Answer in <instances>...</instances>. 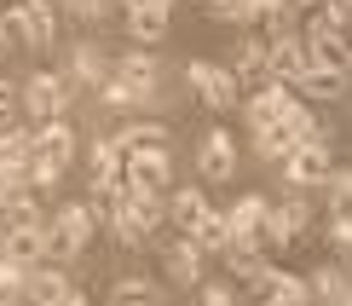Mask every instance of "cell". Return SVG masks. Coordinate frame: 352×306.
I'll return each mask as SVG.
<instances>
[{
    "label": "cell",
    "instance_id": "9c48e42d",
    "mask_svg": "<svg viewBox=\"0 0 352 306\" xmlns=\"http://www.w3.org/2000/svg\"><path fill=\"white\" fill-rule=\"evenodd\" d=\"M0 260H18V266H41L47 260V226H6L0 231Z\"/></svg>",
    "mask_w": 352,
    "mask_h": 306
},
{
    "label": "cell",
    "instance_id": "8fae6325",
    "mask_svg": "<svg viewBox=\"0 0 352 306\" xmlns=\"http://www.w3.org/2000/svg\"><path fill=\"white\" fill-rule=\"evenodd\" d=\"M266 47H272V76L277 81H300V69L312 64L306 58V41H300V29H283V35H266Z\"/></svg>",
    "mask_w": 352,
    "mask_h": 306
},
{
    "label": "cell",
    "instance_id": "484cf974",
    "mask_svg": "<svg viewBox=\"0 0 352 306\" xmlns=\"http://www.w3.org/2000/svg\"><path fill=\"white\" fill-rule=\"evenodd\" d=\"M324 191H329V220H352V168H329Z\"/></svg>",
    "mask_w": 352,
    "mask_h": 306
},
{
    "label": "cell",
    "instance_id": "ac0fdd59",
    "mask_svg": "<svg viewBox=\"0 0 352 306\" xmlns=\"http://www.w3.org/2000/svg\"><path fill=\"white\" fill-rule=\"evenodd\" d=\"M87 162H93V197H116V185H122V156H116V144L98 139Z\"/></svg>",
    "mask_w": 352,
    "mask_h": 306
},
{
    "label": "cell",
    "instance_id": "8d00e7d4",
    "mask_svg": "<svg viewBox=\"0 0 352 306\" xmlns=\"http://www.w3.org/2000/svg\"><path fill=\"white\" fill-rule=\"evenodd\" d=\"M64 306H93V300H87L81 289H69V295H64Z\"/></svg>",
    "mask_w": 352,
    "mask_h": 306
},
{
    "label": "cell",
    "instance_id": "d590c367",
    "mask_svg": "<svg viewBox=\"0 0 352 306\" xmlns=\"http://www.w3.org/2000/svg\"><path fill=\"white\" fill-rule=\"evenodd\" d=\"M6 47L12 41H6V23H0V76H6Z\"/></svg>",
    "mask_w": 352,
    "mask_h": 306
},
{
    "label": "cell",
    "instance_id": "8992f818",
    "mask_svg": "<svg viewBox=\"0 0 352 306\" xmlns=\"http://www.w3.org/2000/svg\"><path fill=\"white\" fill-rule=\"evenodd\" d=\"M243 289H248L254 306H312L306 300V278H295V272H283V266H260Z\"/></svg>",
    "mask_w": 352,
    "mask_h": 306
},
{
    "label": "cell",
    "instance_id": "7c38bea8",
    "mask_svg": "<svg viewBox=\"0 0 352 306\" xmlns=\"http://www.w3.org/2000/svg\"><path fill=\"white\" fill-rule=\"evenodd\" d=\"M110 76H116V81H122L127 93H133L139 105H144V98L156 93V58L144 52V47H133L127 58H116V64H110Z\"/></svg>",
    "mask_w": 352,
    "mask_h": 306
},
{
    "label": "cell",
    "instance_id": "cb8c5ba5",
    "mask_svg": "<svg viewBox=\"0 0 352 306\" xmlns=\"http://www.w3.org/2000/svg\"><path fill=\"white\" fill-rule=\"evenodd\" d=\"M190 243H197L202 254H219V249L231 243V231H226V214H219V208H208L197 226H190Z\"/></svg>",
    "mask_w": 352,
    "mask_h": 306
},
{
    "label": "cell",
    "instance_id": "f35d334b",
    "mask_svg": "<svg viewBox=\"0 0 352 306\" xmlns=\"http://www.w3.org/2000/svg\"><path fill=\"white\" fill-rule=\"evenodd\" d=\"M0 226H6V191H0Z\"/></svg>",
    "mask_w": 352,
    "mask_h": 306
},
{
    "label": "cell",
    "instance_id": "d6a6232c",
    "mask_svg": "<svg viewBox=\"0 0 352 306\" xmlns=\"http://www.w3.org/2000/svg\"><path fill=\"white\" fill-rule=\"evenodd\" d=\"M202 306H237V300H231L226 283H214V289H202Z\"/></svg>",
    "mask_w": 352,
    "mask_h": 306
},
{
    "label": "cell",
    "instance_id": "ab89813d",
    "mask_svg": "<svg viewBox=\"0 0 352 306\" xmlns=\"http://www.w3.org/2000/svg\"><path fill=\"white\" fill-rule=\"evenodd\" d=\"M127 306H151V300H127Z\"/></svg>",
    "mask_w": 352,
    "mask_h": 306
},
{
    "label": "cell",
    "instance_id": "74e56055",
    "mask_svg": "<svg viewBox=\"0 0 352 306\" xmlns=\"http://www.w3.org/2000/svg\"><path fill=\"white\" fill-rule=\"evenodd\" d=\"M341 76H346V81H352V47H346V69H341Z\"/></svg>",
    "mask_w": 352,
    "mask_h": 306
},
{
    "label": "cell",
    "instance_id": "7402d4cb",
    "mask_svg": "<svg viewBox=\"0 0 352 306\" xmlns=\"http://www.w3.org/2000/svg\"><path fill=\"white\" fill-rule=\"evenodd\" d=\"M69 76H76V81H87V87L98 93V87L110 81V58L98 52L93 41H81V47H76V58H69Z\"/></svg>",
    "mask_w": 352,
    "mask_h": 306
},
{
    "label": "cell",
    "instance_id": "603a6c76",
    "mask_svg": "<svg viewBox=\"0 0 352 306\" xmlns=\"http://www.w3.org/2000/svg\"><path fill=\"white\" fill-rule=\"evenodd\" d=\"M254 151L266 156V162H277V168H283V156L295 151V133L283 127V116H277V122H266V127H254Z\"/></svg>",
    "mask_w": 352,
    "mask_h": 306
},
{
    "label": "cell",
    "instance_id": "836d02e7",
    "mask_svg": "<svg viewBox=\"0 0 352 306\" xmlns=\"http://www.w3.org/2000/svg\"><path fill=\"white\" fill-rule=\"evenodd\" d=\"M12 105H18V98H12V87H6V76H0V127L12 122Z\"/></svg>",
    "mask_w": 352,
    "mask_h": 306
},
{
    "label": "cell",
    "instance_id": "5b68a950",
    "mask_svg": "<svg viewBox=\"0 0 352 306\" xmlns=\"http://www.w3.org/2000/svg\"><path fill=\"white\" fill-rule=\"evenodd\" d=\"M23 105H29V122H64V105H69V76L58 69H35L23 87Z\"/></svg>",
    "mask_w": 352,
    "mask_h": 306
},
{
    "label": "cell",
    "instance_id": "5bb4252c",
    "mask_svg": "<svg viewBox=\"0 0 352 306\" xmlns=\"http://www.w3.org/2000/svg\"><path fill=\"white\" fill-rule=\"evenodd\" d=\"M110 144H116L122 162H127V156H139V151H168V127H162V122H127Z\"/></svg>",
    "mask_w": 352,
    "mask_h": 306
},
{
    "label": "cell",
    "instance_id": "30bf717a",
    "mask_svg": "<svg viewBox=\"0 0 352 306\" xmlns=\"http://www.w3.org/2000/svg\"><path fill=\"white\" fill-rule=\"evenodd\" d=\"M197 168H202V179H231L237 173V139L226 127H208V139L197 151Z\"/></svg>",
    "mask_w": 352,
    "mask_h": 306
},
{
    "label": "cell",
    "instance_id": "ba28073f",
    "mask_svg": "<svg viewBox=\"0 0 352 306\" xmlns=\"http://www.w3.org/2000/svg\"><path fill=\"white\" fill-rule=\"evenodd\" d=\"M329 168H335L329 144H295V151L283 156V179L295 185V191H312V185H324V179H329Z\"/></svg>",
    "mask_w": 352,
    "mask_h": 306
},
{
    "label": "cell",
    "instance_id": "52a82bcc",
    "mask_svg": "<svg viewBox=\"0 0 352 306\" xmlns=\"http://www.w3.org/2000/svg\"><path fill=\"white\" fill-rule=\"evenodd\" d=\"M29 162L64 173L69 162H76V133H69V122H41L29 127Z\"/></svg>",
    "mask_w": 352,
    "mask_h": 306
},
{
    "label": "cell",
    "instance_id": "f1b7e54d",
    "mask_svg": "<svg viewBox=\"0 0 352 306\" xmlns=\"http://www.w3.org/2000/svg\"><path fill=\"white\" fill-rule=\"evenodd\" d=\"M98 105H104L110 116H133V110H139V98H133V93H127V87H122V81H116V76H110L104 87H98Z\"/></svg>",
    "mask_w": 352,
    "mask_h": 306
},
{
    "label": "cell",
    "instance_id": "4fadbf2b",
    "mask_svg": "<svg viewBox=\"0 0 352 306\" xmlns=\"http://www.w3.org/2000/svg\"><path fill=\"white\" fill-rule=\"evenodd\" d=\"M64 295H69L64 266H52V260L29 266V278H23V300H29V306H64Z\"/></svg>",
    "mask_w": 352,
    "mask_h": 306
},
{
    "label": "cell",
    "instance_id": "1f68e13d",
    "mask_svg": "<svg viewBox=\"0 0 352 306\" xmlns=\"http://www.w3.org/2000/svg\"><path fill=\"white\" fill-rule=\"evenodd\" d=\"M69 12L93 23V18H104V12H110V0H69Z\"/></svg>",
    "mask_w": 352,
    "mask_h": 306
},
{
    "label": "cell",
    "instance_id": "277c9868",
    "mask_svg": "<svg viewBox=\"0 0 352 306\" xmlns=\"http://www.w3.org/2000/svg\"><path fill=\"white\" fill-rule=\"evenodd\" d=\"M185 81H190V93H197L208 110H237V105H243V93H237V81H231V69L214 64V58H190V64H185Z\"/></svg>",
    "mask_w": 352,
    "mask_h": 306
},
{
    "label": "cell",
    "instance_id": "ffe728a7",
    "mask_svg": "<svg viewBox=\"0 0 352 306\" xmlns=\"http://www.w3.org/2000/svg\"><path fill=\"white\" fill-rule=\"evenodd\" d=\"M208 208H214V202L202 197L197 185H190V191H173V197L162 202V214H168V220H173V226L185 231V237H190V226H197V220H202V214H208Z\"/></svg>",
    "mask_w": 352,
    "mask_h": 306
},
{
    "label": "cell",
    "instance_id": "d4e9b609",
    "mask_svg": "<svg viewBox=\"0 0 352 306\" xmlns=\"http://www.w3.org/2000/svg\"><path fill=\"white\" fill-rule=\"evenodd\" d=\"M6 226H47V220H41V191H29V185H23V191H6ZM6 226H0V231H6Z\"/></svg>",
    "mask_w": 352,
    "mask_h": 306
},
{
    "label": "cell",
    "instance_id": "3957f363",
    "mask_svg": "<svg viewBox=\"0 0 352 306\" xmlns=\"http://www.w3.org/2000/svg\"><path fill=\"white\" fill-rule=\"evenodd\" d=\"M87 243H93V214H87V202L58 208L52 226H47V260H52V266H64V260H76Z\"/></svg>",
    "mask_w": 352,
    "mask_h": 306
},
{
    "label": "cell",
    "instance_id": "2e32d148",
    "mask_svg": "<svg viewBox=\"0 0 352 306\" xmlns=\"http://www.w3.org/2000/svg\"><path fill=\"white\" fill-rule=\"evenodd\" d=\"M289 93L306 98V105H312V98H341V93H346V76H341V69H318V64H306L300 81H289Z\"/></svg>",
    "mask_w": 352,
    "mask_h": 306
},
{
    "label": "cell",
    "instance_id": "f546056e",
    "mask_svg": "<svg viewBox=\"0 0 352 306\" xmlns=\"http://www.w3.org/2000/svg\"><path fill=\"white\" fill-rule=\"evenodd\" d=\"M23 278H29V272L18 266V260H0V306L23 300Z\"/></svg>",
    "mask_w": 352,
    "mask_h": 306
},
{
    "label": "cell",
    "instance_id": "6da1fadb",
    "mask_svg": "<svg viewBox=\"0 0 352 306\" xmlns=\"http://www.w3.org/2000/svg\"><path fill=\"white\" fill-rule=\"evenodd\" d=\"M318 226V208L306 197H283V202H272L266 214H260V226H254V243H260V254H277V249H289V243L300 237V231H312Z\"/></svg>",
    "mask_w": 352,
    "mask_h": 306
},
{
    "label": "cell",
    "instance_id": "e575fe53",
    "mask_svg": "<svg viewBox=\"0 0 352 306\" xmlns=\"http://www.w3.org/2000/svg\"><path fill=\"white\" fill-rule=\"evenodd\" d=\"M122 6H162V12H173V0H122Z\"/></svg>",
    "mask_w": 352,
    "mask_h": 306
},
{
    "label": "cell",
    "instance_id": "7a4b0ae2",
    "mask_svg": "<svg viewBox=\"0 0 352 306\" xmlns=\"http://www.w3.org/2000/svg\"><path fill=\"white\" fill-rule=\"evenodd\" d=\"M162 197H116L110 208V231L127 243V249H139V243H151L156 231H162Z\"/></svg>",
    "mask_w": 352,
    "mask_h": 306
},
{
    "label": "cell",
    "instance_id": "e0dca14e",
    "mask_svg": "<svg viewBox=\"0 0 352 306\" xmlns=\"http://www.w3.org/2000/svg\"><path fill=\"white\" fill-rule=\"evenodd\" d=\"M289 98H295V93H289L283 81H272V87H260V93H248V98H243V116H248V127H266V122H277Z\"/></svg>",
    "mask_w": 352,
    "mask_h": 306
},
{
    "label": "cell",
    "instance_id": "9a60e30c",
    "mask_svg": "<svg viewBox=\"0 0 352 306\" xmlns=\"http://www.w3.org/2000/svg\"><path fill=\"white\" fill-rule=\"evenodd\" d=\"M162 260H168V283H179V289H197V283H202V260H208V254H202L190 237H179V243H173V249H168Z\"/></svg>",
    "mask_w": 352,
    "mask_h": 306
},
{
    "label": "cell",
    "instance_id": "d6986e66",
    "mask_svg": "<svg viewBox=\"0 0 352 306\" xmlns=\"http://www.w3.org/2000/svg\"><path fill=\"white\" fill-rule=\"evenodd\" d=\"M272 208V197H260V191H248V197H237L231 208H219L226 214V231L231 237H254V226H260V214Z\"/></svg>",
    "mask_w": 352,
    "mask_h": 306
},
{
    "label": "cell",
    "instance_id": "4dcf8cb0",
    "mask_svg": "<svg viewBox=\"0 0 352 306\" xmlns=\"http://www.w3.org/2000/svg\"><path fill=\"white\" fill-rule=\"evenodd\" d=\"M110 300H116V306H127V300H151V289H144V278H122V283L110 289Z\"/></svg>",
    "mask_w": 352,
    "mask_h": 306
},
{
    "label": "cell",
    "instance_id": "4316f807",
    "mask_svg": "<svg viewBox=\"0 0 352 306\" xmlns=\"http://www.w3.org/2000/svg\"><path fill=\"white\" fill-rule=\"evenodd\" d=\"M47 6V0H0V23H6V41H23V29L29 18Z\"/></svg>",
    "mask_w": 352,
    "mask_h": 306
},
{
    "label": "cell",
    "instance_id": "44dd1931",
    "mask_svg": "<svg viewBox=\"0 0 352 306\" xmlns=\"http://www.w3.org/2000/svg\"><path fill=\"white\" fill-rule=\"evenodd\" d=\"M127 35H133L139 47H156V41L168 35V12L162 6H127Z\"/></svg>",
    "mask_w": 352,
    "mask_h": 306
},
{
    "label": "cell",
    "instance_id": "83f0119b",
    "mask_svg": "<svg viewBox=\"0 0 352 306\" xmlns=\"http://www.w3.org/2000/svg\"><path fill=\"white\" fill-rule=\"evenodd\" d=\"M324 249H329L335 266L352 272V220H324Z\"/></svg>",
    "mask_w": 352,
    "mask_h": 306
}]
</instances>
